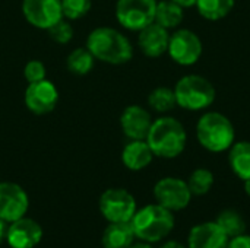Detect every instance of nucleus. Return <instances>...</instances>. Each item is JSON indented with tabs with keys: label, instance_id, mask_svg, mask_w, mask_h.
<instances>
[{
	"label": "nucleus",
	"instance_id": "obj_15",
	"mask_svg": "<svg viewBox=\"0 0 250 248\" xmlns=\"http://www.w3.org/2000/svg\"><path fill=\"white\" fill-rule=\"evenodd\" d=\"M230 238L217 222H202L195 225L188 235L189 248H227Z\"/></svg>",
	"mask_w": 250,
	"mask_h": 248
},
{
	"label": "nucleus",
	"instance_id": "obj_26",
	"mask_svg": "<svg viewBox=\"0 0 250 248\" xmlns=\"http://www.w3.org/2000/svg\"><path fill=\"white\" fill-rule=\"evenodd\" d=\"M92 7V0H62L63 18L67 20H76L83 18Z\"/></svg>",
	"mask_w": 250,
	"mask_h": 248
},
{
	"label": "nucleus",
	"instance_id": "obj_7",
	"mask_svg": "<svg viewBox=\"0 0 250 248\" xmlns=\"http://www.w3.org/2000/svg\"><path fill=\"white\" fill-rule=\"evenodd\" d=\"M100 212L104 219L111 222H130L136 213V200L125 189H108L100 197Z\"/></svg>",
	"mask_w": 250,
	"mask_h": 248
},
{
	"label": "nucleus",
	"instance_id": "obj_22",
	"mask_svg": "<svg viewBox=\"0 0 250 248\" xmlns=\"http://www.w3.org/2000/svg\"><path fill=\"white\" fill-rule=\"evenodd\" d=\"M215 222L220 225V228L226 232V235L229 238H234V237L246 232V222H245L243 216L234 209L223 210L217 216Z\"/></svg>",
	"mask_w": 250,
	"mask_h": 248
},
{
	"label": "nucleus",
	"instance_id": "obj_33",
	"mask_svg": "<svg viewBox=\"0 0 250 248\" xmlns=\"http://www.w3.org/2000/svg\"><path fill=\"white\" fill-rule=\"evenodd\" d=\"M129 248H152V247H151V244H149V243L142 241V243H133V244H132Z\"/></svg>",
	"mask_w": 250,
	"mask_h": 248
},
{
	"label": "nucleus",
	"instance_id": "obj_11",
	"mask_svg": "<svg viewBox=\"0 0 250 248\" xmlns=\"http://www.w3.org/2000/svg\"><path fill=\"white\" fill-rule=\"evenodd\" d=\"M29 208L26 191L16 183H0V219L12 224L23 218Z\"/></svg>",
	"mask_w": 250,
	"mask_h": 248
},
{
	"label": "nucleus",
	"instance_id": "obj_18",
	"mask_svg": "<svg viewBox=\"0 0 250 248\" xmlns=\"http://www.w3.org/2000/svg\"><path fill=\"white\" fill-rule=\"evenodd\" d=\"M135 238L130 222H111L104 229L101 241L104 248H129Z\"/></svg>",
	"mask_w": 250,
	"mask_h": 248
},
{
	"label": "nucleus",
	"instance_id": "obj_21",
	"mask_svg": "<svg viewBox=\"0 0 250 248\" xmlns=\"http://www.w3.org/2000/svg\"><path fill=\"white\" fill-rule=\"evenodd\" d=\"M234 4L236 0H196L195 7L204 19L215 22L229 16Z\"/></svg>",
	"mask_w": 250,
	"mask_h": 248
},
{
	"label": "nucleus",
	"instance_id": "obj_13",
	"mask_svg": "<svg viewBox=\"0 0 250 248\" xmlns=\"http://www.w3.org/2000/svg\"><path fill=\"white\" fill-rule=\"evenodd\" d=\"M152 121L149 111L141 105H129L120 115V127L130 140H145Z\"/></svg>",
	"mask_w": 250,
	"mask_h": 248
},
{
	"label": "nucleus",
	"instance_id": "obj_5",
	"mask_svg": "<svg viewBox=\"0 0 250 248\" xmlns=\"http://www.w3.org/2000/svg\"><path fill=\"white\" fill-rule=\"evenodd\" d=\"M174 89L177 105L188 111H202L211 107L217 91L211 80L201 75H186L177 80Z\"/></svg>",
	"mask_w": 250,
	"mask_h": 248
},
{
	"label": "nucleus",
	"instance_id": "obj_27",
	"mask_svg": "<svg viewBox=\"0 0 250 248\" xmlns=\"http://www.w3.org/2000/svg\"><path fill=\"white\" fill-rule=\"evenodd\" d=\"M48 34L53 41L59 44H67L73 38V28L69 23V20L63 18L48 29Z\"/></svg>",
	"mask_w": 250,
	"mask_h": 248
},
{
	"label": "nucleus",
	"instance_id": "obj_29",
	"mask_svg": "<svg viewBox=\"0 0 250 248\" xmlns=\"http://www.w3.org/2000/svg\"><path fill=\"white\" fill-rule=\"evenodd\" d=\"M227 248H250V235L242 234L234 238H230Z\"/></svg>",
	"mask_w": 250,
	"mask_h": 248
},
{
	"label": "nucleus",
	"instance_id": "obj_25",
	"mask_svg": "<svg viewBox=\"0 0 250 248\" xmlns=\"http://www.w3.org/2000/svg\"><path fill=\"white\" fill-rule=\"evenodd\" d=\"M214 174L208 168H196L186 181L192 196H205L214 186Z\"/></svg>",
	"mask_w": 250,
	"mask_h": 248
},
{
	"label": "nucleus",
	"instance_id": "obj_2",
	"mask_svg": "<svg viewBox=\"0 0 250 248\" xmlns=\"http://www.w3.org/2000/svg\"><path fill=\"white\" fill-rule=\"evenodd\" d=\"M145 140L154 156L173 159L183 153L188 143V133L185 126L177 118L163 115L152 121Z\"/></svg>",
	"mask_w": 250,
	"mask_h": 248
},
{
	"label": "nucleus",
	"instance_id": "obj_12",
	"mask_svg": "<svg viewBox=\"0 0 250 248\" xmlns=\"http://www.w3.org/2000/svg\"><path fill=\"white\" fill-rule=\"evenodd\" d=\"M23 99L26 108L32 114L44 115L56 108L59 102V91L51 80L42 79L28 85Z\"/></svg>",
	"mask_w": 250,
	"mask_h": 248
},
{
	"label": "nucleus",
	"instance_id": "obj_32",
	"mask_svg": "<svg viewBox=\"0 0 250 248\" xmlns=\"http://www.w3.org/2000/svg\"><path fill=\"white\" fill-rule=\"evenodd\" d=\"M160 248H186L182 243L176 241V240H170V241H166Z\"/></svg>",
	"mask_w": 250,
	"mask_h": 248
},
{
	"label": "nucleus",
	"instance_id": "obj_14",
	"mask_svg": "<svg viewBox=\"0 0 250 248\" xmlns=\"http://www.w3.org/2000/svg\"><path fill=\"white\" fill-rule=\"evenodd\" d=\"M42 240V228L31 218H21L9 224L6 241L12 248H34Z\"/></svg>",
	"mask_w": 250,
	"mask_h": 248
},
{
	"label": "nucleus",
	"instance_id": "obj_20",
	"mask_svg": "<svg viewBox=\"0 0 250 248\" xmlns=\"http://www.w3.org/2000/svg\"><path fill=\"white\" fill-rule=\"evenodd\" d=\"M185 9L179 6L177 3L171 0H160L157 1L155 9V19L158 25H161L166 29H176L185 19Z\"/></svg>",
	"mask_w": 250,
	"mask_h": 248
},
{
	"label": "nucleus",
	"instance_id": "obj_3",
	"mask_svg": "<svg viewBox=\"0 0 250 248\" xmlns=\"http://www.w3.org/2000/svg\"><path fill=\"white\" fill-rule=\"evenodd\" d=\"M199 145L214 153L226 152L236 142V130L230 118L217 111H208L196 123Z\"/></svg>",
	"mask_w": 250,
	"mask_h": 248
},
{
	"label": "nucleus",
	"instance_id": "obj_31",
	"mask_svg": "<svg viewBox=\"0 0 250 248\" xmlns=\"http://www.w3.org/2000/svg\"><path fill=\"white\" fill-rule=\"evenodd\" d=\"M174 3H177L179 6H182L183 9H189V7H195L196 0H171Z\"/></svg>",
	"mask_w": 250,
	"mask_h": 248
},
{
	"label": "nucleus",
	"instance_id": "obj_17",
	"mask_svg": "<svg viewBox=\"0 0 250 248\" xmlns=\"http://www.w3.org/2000/svg\"><path fill=\"white\" fill-rule=\"evenodd\" d=\"M154 153L146 140H130L122 152V162L130 171L145 170L152 162Z\"/></svg>",
	"mask_w": 250,
	"mask_h": 248
},
{
	"label": "nucleus",
	"instance_id": "obj_6",
	"mask_svg": "<svg viewBox=\"0 0 250 248\" xmlns=\"http://www.w3.org/2000/svg\"><path fill=\"white\" fill-rule=\"evenodd\" d=\"M157 0H117L116 19L129 31L139 32L155 19Z\"/></svg>",
	"mask_w": 250,
	"mask_h": 248
},
{
	"label": "nucleus",
	"instance_id": "obj_23",
	"mask_svg": "<svg viewBox=\"0 0 250 248\" xmlns=\"http://www.w3.org/2000/svg\"><path fill=\"white\" fill-rule=\"evenodd\" d=\"M94 56L89 53V50L85 47H78L75 48L69 56H67V60H66V64H67V69L73 73V75H78V76H85L88 75L92 67H94Z\"/></svg>",
	"mask_w": 250,
	"mask_h": 248
},
{
	"label": "nucleus",
	"instance_id": "obj_30",
	"mask_svg": "<svg viewBox=\"0 0 250 248\" xmlns=\"http://www.w3.org/2000/svg\"><path fill=\"white\" fill-rule=\"evenodd\" d=\"M7 229H9L7 222L3 221V219H0V244L6 240V237H7Z\"/></svg>",
	"mask_w": 250,
	"mask_h": 248
},
{
	"label": "nucleus",
	"instance_id": "obj_9",
	"mask_svg": "<svg viewBox=\"0 0 250 248\" xmlns=\"http://www.w3.org/2000/svg\"><path fill=\"white\" fill-rule=\"evenodd\" d=\"M154 197L163 208L179 212L189 206L192 200V193L186 181L177 177H164L158 180L154 186Z\"/></svg>",
	"mask_w": 250,
	"mask_h": 248
},
{
	"label": "nucleus",
	"instance_id": "obj_16",
	"mask_svg": "<svg viewBox=\"0 0 250 248\" xmlns=\"http://www.w3.org/2000/svg\"><path fill=\"white\" fill-rule=\"evenodd\" d=\"M168 42H170L168 29L163 28L157 22H152L151 25L139 31L138 45L146 57L151 58L161 57L164 53H167Z\"/></svg>",
	"mask_w": 250,
	"mask_h": 248
},
{
	"label": "nucleus",
	"instance_id": "obj_8",
	"mask_svg": "<svg viewBox=\"0 0 250 248\" xmlns=\"http://www.w3.org/2000/svg\"><path fill=\"white\" fill-rule=\"evenodd\" d=\"M204 51V45L196 32L182 28L170 35L167 53L179 66H193L198 63Z\"/></svg>",
	"mask_w": 250,
	"mask_h": 248
},
{
	"label": "nucleus",
	"instance_id": "obj_4",
	"mask_svg": "<svg viewBox=\"0 0 250 248\" xmlns=\"http://www.w3.org/2000/svg\"><path fill=\"white\" fill-rule=\"evenodd\" d=\"M135 237L141 241L154 244L170 235L174 228V215L161 205H148L133 215L130 219Z\"/></svg>",
	"mask_w": 250,
	"mask_h": 248
},
{
	"label": "nucleus",
	"instance_id": "obj_34",
	"mask_svg": "<svg viewBox=\"0 0 250 248\" xmlns=\"http://www.w3.org/2000/svg\"><path fill=\"white\" fill-rule=\"evenodd\" d=\"M245 191L250 197V180H245Z\"/></svg>",
	"mask_w": 250,
	"mask_h": 248
},
{
	"label": "nucleus",
	"instance_id": "obj_10",
	"mask_svg": "<svg viewBox=\"0 0 250 248\" xmlns=\"http://www.w3.org/2000/svg\"><path fill=\"white\" fill-rule=\"evenodd\" d=\"M22 13L34 28L48 31L63 19L62 0H22Z\"/></svg>",
	"mask_w": 250,
	"mask_h": 248
},
{
	"label": "nucleus",
	"instance_id": "obj_1",
	"mask_svg": "<svg viewBox=\"0 0 250 248\" xmlns=\"http://www.w3.org/2000/svg\"><path fill=\"white\" fill-rule=\"evenodd\" d=\"M86 48L95 60L113 66L126 64L133 57V47L129 38L110 26H98L91 31L86 38Z\"/></svg>",
	"mask_w": 250,
	"mask_h": 248
},
{
	"label": "nucleus",
	"instance_id": "obj_19",
	"mask_svg": "<svg viewBox=\"0 0 250 248\" xmlns=\"http://www.w3.org/2000/svg\"><path fill=\"white\" fill-rule=\"evenodd\" d=\"M229 165L240 180H250V140L234 142L229 149Z\"/></svg>",
	"mask_w": 250,
	"mask_h": 248
},
{
	"label": "nucleus",
	"instance_id": "obj_28",
	"mask_svg": "<svg viewBox=\"0 0 250 248\" xmlns=\"http://www.w3.org/2000/svg\"><path fill=\"white\" fill-rule=\"evenodd\" d=\"M23 76L28 83H34L38 80L45 79V66L40 60H31L25 64L23 69Z\"/></svg>",
	"mask_w": 250,
	"mask_h": 248
},
{
	"label": "nucleus",
	"instance_id": "obj_24",
	"mask_svg": "<svg viewBox=\"0 0 250 248\" xmlns=\"http://www.w3.org/2000/svg\"><path fill=\"white\" fill-rule=\"evenodd\" d=\"M148 105L161 114H166L171 110L176 108L177 101H176V95H174V89H170L167 86H158L154 91H151V94L148 95Z\"/></svg>",
	"mask_w": 250,
	"mask_h": 248
}]
</instances>
